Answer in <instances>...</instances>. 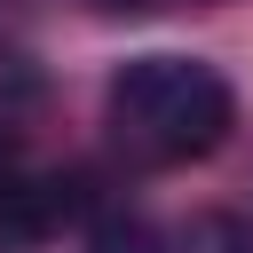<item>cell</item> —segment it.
I'll return each instance as SVG.
<instances>
[{
    "instance_id": "3957f363",
    "label": "cell",
    "mask_w": 253,
    "mask_h": 253,
    "mask_svg": "<svg viewBox=\"0 0 253 253\" xmlns=\"http://www.w3.org/2000/svg\"><path fill=\"white\" fill-rule=\"evenodd\" d=\"M166 253H253V229H245L237 213H190V221L166 237Z\"/></svg>"
},
{
    "instance_id": "6da1fadb",
    "label": "cell",
    "mask_w": 253,
    "mask_h": 253,
    "mask_svg": "<svg viewBox=\"0 0 253 253\" xmlns=\"http://www.w3.org/2000/svg\"><path fill=\"white\" fill-rule=\"evenodd\" d=\"M103 119L119 134L126 158L142 166H190L206 150H221L237 103H229V79L198 55H134L111 71V95H103Z\"/></svg>"
},
{
    "instance_id": "7a4b0ae2",
    "label": "cell",
    "mask_w": 253,
    "mask_h": 253,
    "mask_svg": "<svg viewBox=\"0 0 253 253\" xmlns=\"http://www.w3.org/2000/svg\"><path fill=\"white\" fill-rule=\"evenodd\" d=\"M87 206V182L71 174H0V253H32L47 245L71 213Z\"/></svg>"
},
{
    "instance_id": "277c9868",
    "label": "cell",
    "mask_w": 253,
    "mask_h": 253,
    "mask_svg": "<svg viewBox=\"0 0 253 253\" xmlns=\"http://www.w3.org/2000/svg\"><path fill=\"white\" fill-rule=\"evenodd\" d=\"M87 253H166V237L142 221V213H103L87 229Z\"/></svg>"
}]
</instances>
